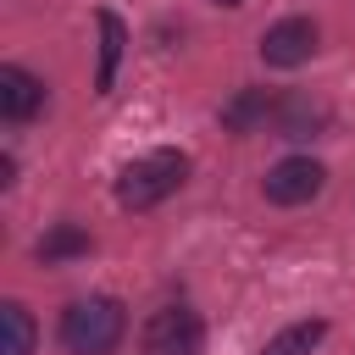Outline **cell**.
<instances>
[{"label": "cell", "mask_w": 355, "mask_h": 355, "mask_svg": "<svg viewBox=\"0 0 355 355\" xmlns=\"http://www.w3.org/2000/svg\"><path fill=\"white\" fill-rule=\"evenodd\" d=\"M55 338L67 355H111L128 338V305L116 294H83L61 311Z\"/></svg>", "instance_id": "1"}, {"label": "cell", "mask_w": 355, "mask_h": 355, "mask_svg": "<svg viewBox=\"0 0 355 355\" xmlns=\"http://www.w3.org/2000/svg\"><path fill=\"white\" fill-rule=\"evenodd\" d=\"M183 183H189V155L183 150H150V155H139L116 172V205L122 211H150V205L172 200Z\"/></svg>", "instance_id": "2"}, {"label": "cell", "mask_w": 355, "mask_h": 355, "mask_svg": "<svg viewBox=\"0 0 355 355\" xmlns=\"http://www.w3.org/2000/svg\"><path fill=\"white\" fill-rule=\"evenodd\" d=\"M205 349V322L194 305H161L139 327V355H200Z\"/></svg>", "instance_id": "3"}, {"label": "cell", "mask_w": 355, "mask_h": 355, "mask_svg": "<svg viewBox=\"0 0 355 355\" xmlns=\"http://www.w3.org/2000/svg\"><path fill=\"white\" fill-rule=\"evenodd\" d=\"M322 183H327V166H322L316 155H283L277 166H266L261 194H266L272 205H305V200L322 194Z\"/></svg>", "instance_id": "4"}, {"label": "cell", "mask_w": 355, "mask_h": 355, "mask_svg": "<svg viewBox=\"0 0 355 355\" xmlns=\"http://www.w3.org/2000/svg\"><path fill=\"white\" fill-rule=\"evenodd\" d=\"M316 22L311 17H283V22H272L266 33H261V61L266 67H277V72H294V67H305L311 55H316Z\"/></svg>", "instance_id": "5"}, {"label": "cell", "mask_w": 355, "mask_h": 355, "mask_svg": "<svg viewBox=\"0 0 355 355\" xmlns=\"http://www.w3.org/2000/svg\"><path fill=\"white\" fill-rule=\"evenodd\" d=\"M39 111H44V78H33L17 61H6L0 67V116L6 122H33Z\"/></svg>", "instance_id": "6"}, {"label": "cell", "mask_w": 355, "mask_h": 355, "mask_svg": "<svg viewBox=\"0 0 355 355\" xmlns=\"http://www.w3.org/2000/svg\"><path fill=\"white\" fill-rule=\"evenodd\" d=\"M272 128H277V139H316L327 128V105L311 94H277Z\"/></svg>", "instance_id": "7"}, {"label": "cell", "mask_w": 355, "mask_h": 355, "mask_svg": "<svg viewBox=\"0 0 355 355\" xmlns=\"http://www.w3.org/2000/svg\"><path fill=\"white\" fill-rule=\"evenodd\" d=\"M94 28H100V67H94V94H111V89H116L122 50H128V22H122L116 11H94Z\"/></svg>", "instance_id": "8"}, {"label": "cell", "mask_w": 355, "mask_h": 355, "mask_svg": "<svg viewBox=\"0 0 355 355\" xmlns=\"http://www.w3.org/2000/svg\"><path fill=\"white\" fill-rule=\"evenodd\" d=\"M272 111H277V94L250 83V89H239V94L222 105V128H227V133H255V128L272 122Z\"/></svg>", "instance_id": "9"}, {"label": "cell", "mask_w": 355, "mask_h": 355, "mask_svg": "<svg viewBox=\"0 0 355 355\" xmlns=\"http://www.w3.org/2000/svg\"><path fill=\"white\" fill-rule=\"evenodd\" d=\"M89 250H94V239H89V227H78V222H50L44 239L33 244L39 266H67V261H78V255H89Z\"/></svg>", "instance_id": "10"}, {"label": "cell", "mask_w": 355, "mask_h": 355, "mask_svg": "<svg viewBox=\"0 0 355 355\" xmlns=\"http://www.w3.org/2000/svg\"><path fill=\"white\" fill-rule=\"evenodd\" d=\"M322 338H327V316H300V322L277 327V333H272L255 355H311Z\"/></svg>", "instance_id": "11"}, {"label": "cell", "mask_w": 355, "mask_h": 355, "mask_svg": "<svg viewBox=\"0 0 355 355\" xmlns=\"http://www.w3.org/2000/svg\"><path fill=\"white\" fill-rule=\"evenodd\" d=\"M39 344V322L22 300H6L0 305V355H33Z\"/></svg>", "instance_id": "12"}, {"label": "cell", "mask_w": 355, "mask_h": 355, "mask_svg": "<svg viewBox=\"0 0 355 355\" xmlns=\"http://www.w3.org/2000/svg\"><path fill=\"white\" fill-rule=\"evenodd\" d=\"M11 183H17V155L0 150V189H11Z\"/></svg>", "instance_id": "13"}, {"label": "cell", "mask_w": 355, "mask_h": 355, "mask_svg": "<svg viewBox=\"0 0 355 355\" xmlns=\"http://www.w3.org/2000/svg\"><path fill=\"white\" fill-rule=\"evenodd\" d=\"M216 6H227V11H233V6H244V0H216Z\"/></svg>", "instance_id": "14"}]
</instances>
